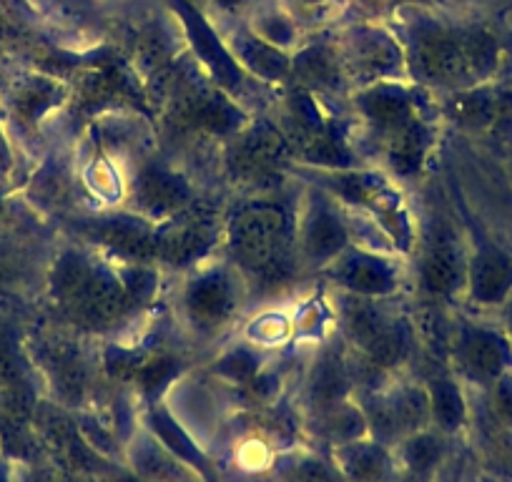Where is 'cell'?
<instances>
[{
    "label": "cell",
    "mask_w": 512,
    "mask_h": 482,
    "mask_svg": "<svg viewBox=\"0 0 512 482\" xmlns=\"http://www.w3.org/2000/svg\"><path fill=\"white\" fill-rule=\"evenodd\" d=\"M231 249L239 274H259L274 282L287 272L289 262H299L297 216L282 206L256 204L231 221Z\"/></svg>",
    "instance_id": "obj_1"
},
{
    "label": "cell",
    "mask_w": 512,
    "mask_h": 482,
    "mask_svg": "<svg viewBox=\"0 0 512 482\" xmlns=\"http://www.w3.org/2000/svg\"><path fill=\"white\" fill-rule=\"evenodd\" d=\"M244 279L236 267L216 264L199 269L181 289V312L199 337H219L239 317Z\"/></svg>",
    "instance_id": "obj_2"
},
{
    "label": "cell",
    "mask_w": 512,
    "mask_h": 482,
    "mask_svg": "<svg viewBox=\"0 0 512 482\" xmlns=\"http://www.w3.org/2000/svg\"><path fill=\"white\" fill-rule=\"evenodd\" d=\"M352 229L337 199L317 194L297 214V254L299 262L327 269L344 249H349Z\"/></svg>",
    "instance_id": "obj_3"
},
{
    "label": "cell",
    "mask_w": 512,
    "mask_h": 482,
    "mask_svg": "<svg viewBox=\"0 0 512 482\" xmlns=\"http://www.w3.org/2000/svg\"><path fill=\"white\" fill-rule=\"evenodd\" d=\"M452 354L457 372L485 390L512 370V344L497 324L462 322L457 327Z\"/></svg>",
    "instance_id": "obj_4"
},
{
    "label": "cell",
    "mask_w": 512,
    "mask_h": 482,
    "mask_svg": "<svg viewBox=\"0 0 512 482\" xmlns=\"http://www.w3.org/2000/svg\"><path fill=\"white\" fill-rule=\"evenodd\" d=\"M334 284L364 299H387L400 287V264L377 249H344L327 267Z\"/></svg>",
    "instance_id": "obj_5"
},
{
    "label": "cell",
    "mask_w": 512,
    "mask_h": 482,
    "mask_svg": "<svg viewBox=\"0 0 512 482\" xmlns=\"http://www.w3.org/2000/svg\"><path fill=\"white\" fill-rule=\"evenodd\" d=\"M467 294L477 307L497 309L512 294V257L482 241L467 257Z\"/></svg>",
    "instance_id": "obj_6"
},
{
    "label": "cell",
    "mask_w": 512,
    "mask_h": 482,
    "mask_svg": "<svg viewBox=\"0 0 512 482\" xmlns=\"http://www.w3.org/2000/svg\"><path fill=\"white\" fill-rule=\"evenodd\" d=\"M467 257L470 254L460 247V241L447 231H440L422 254L420 277L427 292L435 297H450L467 287Z\"/></svg>",
    "instance_id": "obj_7"
},
{
    "label": "cell",
    "mask_w": 512,
    "mask_h": 482,
    "mask_svg": "<svg viewBox=\"0 0 512 482\" xmlns=\"http://www.w3.org/2000/svg\"><path fill=\"white\" fill-rule=\"evenodd\" d=\"M134 199L149 216H166L189 204V186L164 166H149L134 181Z\"/></svg>",
    "instance_id": "obj_8"
},
{
    "label": "cell",
    "mask_w": 512,
    "mask_h": 482,
    "mask_svg": "<svg viewBox=\"0 0 512 482\" xmlns=\"http://www.w3.org/2000/svg\"><path fill=\"white\" fill-rule=\"evenodd\" d=\"M339 467L354 482H382L390 470V457L377 442H347L339 450Z\"/></svg>",
    "instance_id": "obj_9"
},
{
    "label": "cell",
    "mask_w": 512,
    "mask_h": 482,
    "mask_svg": "<svg viewBox=\"0 0 512 482\" xmlns=\"http://www.w3.org/2000/svg\"><path fill=\"white\" fill-rule=\"evenodd\" d=\"M430 397V420L442 432H457L467 420L465 395L455 380H435V385L427 390Z\"/></svg>",
    "instance_id": "obj_10"
},
{
    "label": "cell",
    "mask_w": 512,
    "mask_h": 482,
    "mask_svg": "<svg viewBox=\"0 0 512 482\" xmlns=\"http://www.w3.org/2000/svg\"><path fill=\"white\" fill-rule=\"evenodd\" d=\"M344 385H347V370H344L342 359L337 354H324L314 367V400H319V405L337 407Z\"/></svg>",
    "instance_id": "obj_11"
},
{
    "label": "cell",
    "mask_w": 512,
    "mask_h": 482,
    "mask_svg": "<svg viewBox=\"0 0 512 482\" xmlns=\"http://www.w3.org/2000/svg\"><path fill=\"white\" fill-rule=\"evenodd\" d=\"M440 460V440L425 432H415L405 445V462L415 472H427Z\"/></svg>",
    "instance_id": "obj_12"
},
{
    "label": "cell",
    "mask_w": 512,
    "mask_h": 482,
    "mask_svg": "<svg viewBox=\"0 0 512 482\" xmlns=\"http://www.w3.org/2000/svg\"><path fill=\"white\" fill-rule=\"evenodd\" d=\"M490 400H492V415L500 422L505 430L512 432V370L505 372L500 380L492 382L490 387Z\"/></svg>",
    "instance_id": "obj_13"
},
{
    "label": "cell",
    "mask_w": 512,
    "mask_h": 482,
    "mask_svg": "<svg viewBox=\"0 0 512 482\" xmlns=\"http://www.w3.org/2000/svg\"><path fill=\"white\" fill-rule=\"evenodd\" d=\"M294 482H339V475L327 462L307 460L294 472Z\"/></svg>",
    "instance_id": "obj_14"
},
{
    "label": "cell",
    "mask_w": 512,
    "mask_h": 482,
    "mask_svg": "<svg viewBox=\"0 0 512 482\" xmlns=\"http://www.w3.org/2000/svg\"><path fill=\"white\" fill-rule=\"evenodd\" d=\"M18 375L16 357L11 352V344L6 342V337L0 334V385H8L13 382V377Z\"/></svg>",
    "instance_id": "obj_15"
},
{
    "label": "cell",
    "mask_w": 512,
    "mask_h": 482,
    "mask_svg": "<svg viewBox=\"0 0 512 482\" xmlns=\"http://www.w3.org/2000/svg\"><path fill=\"white\" fill-rule=\"evenodd\" d=\"M497 327L505 332V337L510 339L512 344V294L500 304V307H497Z\"/></svg>",
    "instance_id": "obj_16"
},
{
    "label": "cell",
    "mask_w": 512,
    "mask_h": 482,
    "mask_svg": "<svg viewBox=\"0 0 512 482\" xmlns=\"http://www.w3.org/2000/svg\"><path fill=\"white\" fill-rule=\"evenodd\" d=\"M0 482H3V480H0Z\"/></svg>",
    "instance_id": "obj_17"
}]
</instances>
